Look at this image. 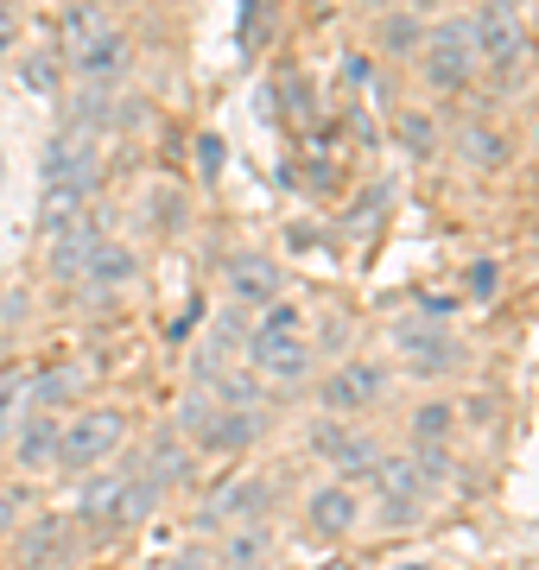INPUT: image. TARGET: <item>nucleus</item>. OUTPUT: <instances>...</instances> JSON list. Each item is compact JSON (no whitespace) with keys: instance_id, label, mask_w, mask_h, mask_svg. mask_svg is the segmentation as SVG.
I'll use <instances>...</instances> for the list:
<instances>
[{"instance_id":"1","label":"nucleus","mask_w":539,"mask_h":570,"mask_svg":"<svg viewBox=\"0 0 539 570\" xmlns=\"http://www.w3.org/2000/svg\"><path fill=\"white\" fill-rule=\"evenodd\" d=\"M248 362L267 381H305L312 374V343H305V311L292 298H273L261 311V324L248 330Z\"/></svg>"},{"instance_id":"2","label":"nucleus","mask_w":539,"mask_h":570,"mask_svg":"<svg viewBox=\"0 0 539 570\" xmlns=\"http://www.w3.org/2000/svg\"><path fill=\"white\" fill-rule=\"evenodd\" d=\"M39 184H45V190H84V197H96V184H102L96 127H89V121H63L58 134H51V146H45Z\"/></svg>"},{"instance_id":"3","label":"nucleus","mask_w":539,"mask_h":570,"mask_svg":"<svg viewBox=\"0 0 539 570\" xmlns=\"http://www.w3.org/2000/svg\"><path fill=\"white\" fill-rule=\"evenodd\" d=\"M419 70L432 82L438 96H457V89H470L477 77V45H470V26L451 20V26H425V45H419Z\"/></svg>"},{"instance_id":"4","label":"nucleus","mask_w":539,"mask_h":570,"mask_svg":"<svg viewBox=\"0 0 539 570\" xmlns=\"http://www.w3.org/2000/svg\"><path fill=\"white\" fill-rule=\"evenodd\" d=\"M127 438V412L121 406H96V412H77L63 419V438H58V469H96L108 463Z\"/></svg>"},{"instance_id":"5","label":"nucleus","mask_w":539,"mask_h":570,"mask_svg":"<svg viewBox=\"0 0 539 570\" xmlns=\"http://www.w3.org/2000/svg\"><path fill=\"white\" fill-rule=\"evenodd\" d=\"M470 45H477V63H489V70H520V58H527V26H520L514 7H477L470 13Z\"/></svg>"},{"instance_id":"6","label":"nucleus","mask_w":539,"mask_h":570,"mask_svg":"<svg viewBox=\"0 0 539 570\" xmlns=\"http://www.w3.org/2000/svg\"><path fill=\"white\" fill-rule=\"evenodd\" d=\"M381 393H388V362H336L331 374H324L317 400H324V412L350 419V412H369Z\"/></svg>"},{"instance_id":"7","label":"nucleus","mask_w":539,"mask_h":570,"mask_svg":"<svg viewBox=\"0 0 539 570\" xmlns=\"http://www.w3.org/2000/svg\"><path fill=\"white\" fill-rule=\"evenodd\" d=\"M362 527V489L355 482H324V489L305 494V532L336 546V539H350Z\"/></svg>"},{"instance_id":"8","label":"nucleus","mask_w":539,"mask_h":570,"mask_svg":"<svg viewBox=\"0 0 539 570\" xmlns=\"http://www.w3.org/2000/svg\"><path fill=\"white\" fill-rule=\"evenodd\" d=\"M102 247H108L102 223H96V216H84V223H70V228H58V235H51V247H45V273H51L58 285L84 279L89 261H96Z\"/></svg>"},{"instance_id":"9","label":"nucleus","mask_w":539,"mask_h":570,"mask_svg":"<svg viewBox=\"0 0 539 570\" xmlns=\"http://www.w3.org/2000/svg\"><path fill=\"white\" fill-rule=\"evenodd\" d=\"M394 348H400V362L413 367V374H451V367L463 362V348L451 343V330L425 324V317L394 324Z\"/></svg>"},{"instance_id":"10","label":"nucleus","mask_w":539,"mask_h":570,"mask_svg":"<svg viewBox=\"0 0 539 570\" xmlns=\"http://www.w3.org/2000/svg\"><path fill=\"white\" fill-rule=\"evenodd\" d=\"M312 444L324 450L336 463V482H355V475H374V463H381V444H374L369 431H350V425H317L312 431Z\"/></svg>"},{"instance_id":"11","label":"nucleus","mask_w":539,"mask_h":570,"mask_svg":"<svg viewBox=\"0 0 539 570\" xmlns=\"http://www.w3.org/2000/svg\"><path fill=\"white\" fill-rule=\"evenodd\" d=\"M159 482L153 475H127L121 482V494H115V508L102 513V527H96V539H108V532H134V527H146L153 513H159Z\"/></svg>"},{"instance_id":"12","label":"nucleus","mask_w":539,"mask_h":570,"mask_svg":"<svg viewBox=\"0 0 539 570\" xmlns=\"http://www.w3.org/2000/svg\"><path fill=\"white\" fill-rule=\"evenodd\" d=\"M70 63H77V77H84V82H96V89H102V82L127 77V63H134V39H127L121 26H108L102 39L84 45V51H77Z\"/></svg>"},{"instance_id":"13","label":"nucleus","mask_w":539,"mask_h":570,"mask_svg":"<svg viewBox=\"0 0 539 570\" xmlns=\"http://www.w3.org/2000/svg\"><path fill=\"white\" fill-rule=\"evenodd\" d=\"M58 438H63V419H58V412H32V419L20 425V438H13V463H20L26 475L58 469Z\"/></svg>"},{"instance_id":"14","label":"nucleus","mask_w":539,"mask_h":570,"mask_svg":"<svg viewBox=\"0 0 539 570\" xmlns=\"http://www.w3.org/2000/svg\"><path fill=\"white\" fill-rule=\"evenodd\" d=\"M261 513H267V475H235V482L209 501V527H223V520L261 527Z\"/></svg>"},{"instance_id":"15","label":"nucleus","mask_w":539,"mask_h":570,"mask_svg":"<svg viewBox=\"0 0 539 570\" xmlns=\"http://www.w3.org/2000/svg\"><path fill=\"white\" fill-rule=\"evenodd\" d=\"M63 546H70V527H63V513H39V520L20 532L13 558H20V570H51V564L63 558Z\"/></svg>"},{"instance_id":"16","label":"nucleus","mask_w":539,"mask_h":570,"mask_svg":"<svg viewBox=\"0 0 539 570\" xmlns=\"http://www.w3.org/2000/svg\"><path fill=\"white\" fill-rule=\"evenodd\" d=\"M228 292H235L242 305L267 311L273 298H280V266L261 261V254H235V266H228Z\"/></svg>"},{"instance_id":"17","label":"nucleus","mask_w":539,"mask_h":570,"mask_svg":"<svg viewBox=\"0 0 539 570\" xmlns=\"http://www.w3.org/2000/svg\"><path fill=\"white\" fill-rule=\"evenodd\" d=\"M26 419H32V381L26 374H0V444H13Z\"/></svg>"},{"instance_id":"18","label":"nucleus","mask_w":539,"mask_h":570,"mask_svg":"<svg viewBox=\"0 0 539 570\" xmlns=\"http://www.w3.org/2000/svg\"><path fill=\"white\" fill-rule=\"evenodd\" d=\"M108 26H115V20H108L102 7H63V20H58V45L70 51V58H77L84 45H96V39H102Z\"/></svg>"},{"instance_id":"19","label":"nucleus","mask_w":539,"mask_h":570,"mask_svg":"<svg viewBox=\"0 0 539 570\" xmlns=\"http://www.w3.org/2000/svg\"><path fill=\"white\" fill-rule=\"evenodd\" d=\"M457 146H463V159L477 165V171H501V165H508V140H501L496 127H482V121L463 127V140Z\"/></svg>"},{"instance_id":"20","label":"nucleus","mask_w":539,"mask_h":570,"mask_svg":"<svg viewBox=\"0 0 539 570\" xmlns=\"http://www.w3.org/2000/svg\"><path fill=\"white\" fill-rule=\"evenodd\" d=\"M121 279H134V254H127V247H115V242H108L102 254L89 261L84 285H89V292H108V285H121Z\"/></svg>"},{"instance_id":"21","label":"nucleus","mask_w":539,"mask_h":570,"mask_svg":"<svg viewBox=\"0 0 539 570\" xmlns=\"http://www.w3.org/2000/svg\"><path fill=\"white\" fill-rule=\"evenodd\" d=\"M451 425H457L451 400H425V406L413 412V444H419V450H425V444H444V438H451Z\"/></svg>"},{"instance_id":"22","label":"nucleus","mask_w":539,"mask_h":570,"mask_svg":"<svg viewBox=\"0 0 539 570\" xmlns=\"http://www.w3.org/2000/svg\"><path fill=\"white\" fill-rule=\"evenodd\" d=\"M381 45H388L394 58H413L419 45H425V20H419V13H388V20H381Z\"/></svg>"},{"instance_id":"23","label":"nucleus","mask_w":539,"mask_h":570,"mask_svg":"<svg viewBox=\"0 0 539 570\" xmlns=\"http://www.w3.org/2000/svg\"><path fill=\"white\" fill-rule=\"evenodd\" d=\"M261 438V419H248V412H216V431H209V450H242Z\"/></svg>"},{"instance_id":"24","label":"nucleus","mask_w":539,"mask_h":570,"mask_svg":"<svg viewBox=\"0 0 539 570\" xmlns=\"http://www.w3.org/2000/svg\"><path fill=\"white\" fill-rule=\"evenodd\" d=\"M121 482H127V469H102V475H96V482L84 489V508H77V513H89V532L102 527V513L115 508V494H121Z\"/></svg>"},{"instance_id":"25","label":"nucleus","mask_w":539,"mask_h":570,"mask_svg":"<svg viewBox=\"0 0 539 570\" xmlns=\"http://www.w3.org/2000/svg\"><path fill=\"white\" fill-rule=\"evenodd\" d=\"M20 77H26V89H58V51H32V58L20 63Z\"/></svg>"},{"instance_id":"26","label":"nucleus","mask_w":539,"mask_h":570,"mask_svg":"<svg viewBox=\"0 0 539 570\" xmlns=\"http://www.w3.org/2000/svg\"><path fill=\"white\" fill-rule=\"evenodd\" d=\"M400 140L413 146V159H432V153H438V134H432L425 115H400Z\"/></svg>"},{"instance_id":"27","label":"nucleus","mask_w":539,"mask_h":570,"mask_svg":"<svg viewBox=\"0 0 539 570\" xmlns=\"http://www.w3.org/2000/svg\"><path fill=\"white\" fill-rule=\"evenodd\" d=\"M273 13L267 7H242V26H235V39H242V51H261V39H267Z\"/></svg>"},{"instance_id":"28","label":"nucleus","mask_w":539,"mask_h":570,"mask_svg":"<svg viewBox=\"0 0 539 570\" xmlns=\"http://www.w3.org/2000/svg\"><path fill=\"white\" fill-rule=\"evenodd\" d=\"M13 532H20V494L0 489V539H13Z\"/></svg>"},{"instance_id":"29","label":"nucleus","mask_w":539,"mask_h":570,"mask_svg":"<svg viewBox=\"0 0 539 570\" xmlns=\"http://www.w3.org/2000/svg\"><path fill=\"white\" fill-rule=\"evenodd\" d=\"M13 39H20V13H13V7H0V58L13 51Z\"/></svg>"},{"instance_id":"30","label":"nucleus","mask_w":539,"mask_h":570,"mask_svg":"<svg viewBox=\"0 0 539 570\" xmlns=\"http://www.w3.org/2000/svg\"><path fill=\"white\" fill-rule=\"evenodd\" d=\"M171 570H223V564H216L209 551H185V558H178V564H171Z\"/></svg>"},{"instance_id":"31","label":"nucleus","mask_w":539,"mask_h":570,"mask_svg":"<svg viewBox=\"0 0 539 570\" xmlns=\"http://www.w3.org/2000/svg\"><path fill=\"white\" fill-rule=\"evenodd\" d=\"M470 285H477V292H489V285H496V266L477 261V266H470Z\"/></svg>"},{"instance_id":"32","label":"nucleus","mask_w":539,"mask_h":570,"mask_svg":"<svg viewBox=\"0 0 539 570\" xmlns=\"http://www.w3.org/2000/svg\"><path fill=\"white\" fill-rule=\"evenodd\" d=\"M413 570H425V564H413Z\"/></svg>"}]
</instances>
